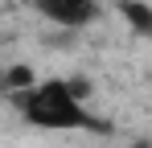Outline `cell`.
<instances>
[{"label": "cell", "mask_w": 152, "mask_h": 148, "mask_svg": "<svg viewBox=\"0 0 152 148\" xmlns=\"http://www.w3.org/2000/svg\"><path fill=\"white\" fill-rule=\"evenodd\" d=\"M8 86L29 91V86H33V70H29V66H12V70H4V91H8Z\"/></svg>", "instance_id": "cell-4"}, {"label": "cell", "mask_w": 152, "mask_h": 148, "mask_svg": "<svg viewBox=\"0 0 152 148\" xmlns=\"http://www.w3.org/2000/svg\"><path fill=\"white\" fill-rule=\"evenodd\" d=\"M17 107L41 132H95L99 127L95 115L82 107V99L70 91V82H58V78L33 82L29 91H21L17 95Z\"/></svg>", "instance_id": "cell-1"}, {"label": "cell", "mask_w": 152, "mask_h": 148, "mask_svg": "<svg viewBox=\"0 0 152 148\" xmlns=\"http://www.w3.org/2000/svg\"><path fill=\"white\" fill-rule=\"evenodd\" d=\"M119 12L136 25V33H152V8L144 0H119Z\"/></svg>", "instance_id": "cell-3"}, {"label": "cell", "mask_w": 152, "mask_h": 148, "mask_svg": "<svg viewBox=\"0 0 152 148\" xmlns=\"http://www.w3.org/2000/svg\"><path fill=\"white\" fill-rule=\"evenodd\" d=\"M33 8L62 29H82L99 17V0H33Z\"/></svg>", "instance_id": "cell-2"}, {"label": "cell", "mask_w": 152, "mask_h": 148, "mask_svg": "<svg viewBox=\"0 0 152 148\" xmlns=\"http://www.w3.org/2000/svg\"><path fill=\"white\" fill-rule=\"evenodd\" d=\"M0 91H4V70H0Z\"/></svg>", "instance_id": "cell-5"}]
</instances>
